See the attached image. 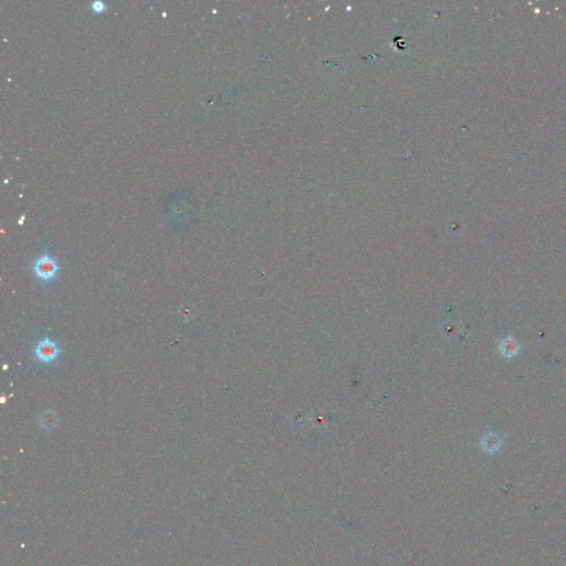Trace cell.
Segmentation results:
<instances>
[{
    "label": "cell",
    "mask_w": 566,
    "mask_h": 566,
    "mask_svg": "<svg viewBox=\"0 0 566 566\" xmlns=\"http://www.w3.org/2000/svg\"><path fill=\"white\" fill-rule=\"evenodd\" d=\"M499 348H500L501 354L506 357H514L520 351L518 342L512 336H508L506 339H503Z\"/></svg>",
    "instance_id": "3"
},
{
    "label": "cell",
    "mask_w": 566,
    "mask_h": 566,
    "mask_svg": "<svg viewBox=\"0 0 566 566\" xmlns=\"http://www.w3.org/2000/svg\"><path fill=\"white\" fill-rule=\"evenodd\" d=\"M39 424L45 430H52L58 426L59 418L54 411L48 410L41 415V417L39 418Z\"/></svg>",
    "instance_id": "5"
},
{
    "label": "cell",
    "mask_w": 566,
    "mask_h": 566,
    "mask_svg": "<svg viewBox=\"0 0 566 566\" xmlns=\"http://www.w3.org/2000/svg\"><path fill=\"white\" fill-rule=\"evenodd\" d=\"M92 9L94 11H102V10L105 9V3L103 1H94L92 3Z\"/></svg>",
    "instance_id": "6"
},
{
    "label": "cell",
    "mask_w": 566,
    "mask_h": 566,
    "mask_svg": "<svg viewBox=\"0 0 566 566\" xmlns=\"http://www.w3.org/2000/svg\"><path fill=\"white\" fill-rule=\"evenodd\" d=\"M481 446H482V448L488 452H495L499 448H500L501 440H500V438H499L498 435H496L495 433L490 431V433H488L481 439Z\"/></svg>",
    "instance_id": "4"
},
{
    "label": "cell",
    "mask_w": 566,
    "mask_h": 566,
    "mask_svg": "<svg viewBox=\"0 0 566 566\" xmlns=\"http://www.w3.org/2000/svg\"><path fill=\"white\" fill-rule=\"evenodd\" d=\"M33 275L38 278L40 281L49 282L53 280L59 275L60 267L58 262L52 257L44 254L33 262L32 265Z\"/></svg>",
    "instance_id": "1"
},
{
    "label": "cell",
    "mask_w": 566,
    "mask_h": 566,
    "mask_svg": "<svg viewBox=\"0 0 566 566\" xmlns=\"http://www.w3.org/2000/svg\"><path fill=\"white\" fill-rule=\"evenodd\" d=\"M61 351L53 339L44 337L34 347V356L42 364H51L56 361Z\"/></svg>",
    "instance_id": "2"
}]
</instances>
